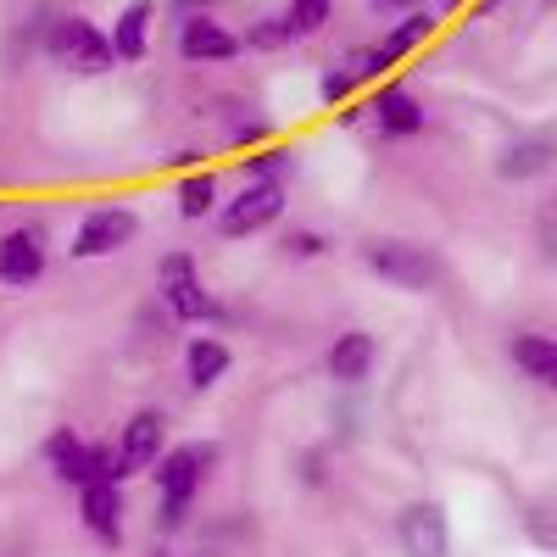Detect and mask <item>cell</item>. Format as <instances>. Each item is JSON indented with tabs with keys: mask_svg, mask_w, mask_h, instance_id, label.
Returning a JSON list of instances; mask_svg holds the SVG:
<instances>
[{
	"mask_svg": "<svg viewBox=\"0 0 557 557\" xmlns=\"http://www.w3.org/2000/svg\"><path fill=\"white\" fill-rule=\"evenodd\" d=\"M368 112H374V128L385 139H412V134H424V123H430L424 101H418L407 84H385L380 96L368 101Z\"/></svg>",
	"mask_w": 557,
	"mask_h": 557,
	"instance_id": "cell-11",
	"label": "cell"
},
{
	"mask_svg": "<svg viewBox=\"0 0 557 557\" xmlns=\"http://www.w3.org/2000/svg\"><path fill=\"white\" fill-rule=\"evenodd\" d=\"M278 246H285V257H290V262H312V257L330 251V240H323L318 228H290V235L278 240Z\"/></svg>",
	"mask_w": 557,
	"mask_h": 557,
	"instance_id": "cell-27",
	"label": "cell"
},
{
	"mask_svg": "<svg viewBox=\"0 0 557 557\" xmlns=\"http://www.w3.org/2000/svg\"><path fill=\"white\" fill-rule=\"evenodd\" d=\"M290 157H296V151H285V146H268V151L246 157V162H240V173H246V184H285Z\"/></svg>",
	"mask_w": 557,
	"mask_h": 557,
	"instance_id": "cell-23",
	"label": "cell"
},
{
	"mask_svg": "<svg viewBox=\"0 0 557 557\" xmlns=\"http://www.w3.org/2000/svg\"><path fill=\"white\" fill-rule=\"evenodd\" d=\"M246 51V39L228 28V23H218L212 12H201V17H184L178 23V57L184 62H235Z\"/></svg>",
	"mask_w": 557,
	"mask_h": 557,
	"instance_id": "cell-10",
	"label": "cell"
},
{
	"mask_svg": "<svg viewBox=\"0 0 557 557\" xmlns=\"http://www.w3.org/2000/svg\"><path fill=\"white\" fill-rule=\"evenodd\" d=\"M134 235H139V212L134 207H96V212H84L67 251H73V262H96V257H117Z\"/></svg>",
	"mask_w": 557,
	"mask_h": 557,
	"instance_id": "cell-5",
	"label": "cell"
},
{
	"mask_svg": "<svg viewBox=\"0 0 557 557\" xmlns=\"http://www.w3.org/2000/svg\"><path fill=\"white\" fill-rule=\"evenodd\" d=\"M162 441H168V418L157 407H139L123 435H117V462H123V480L134 474H151L157 469V457H162Z\"/></svg>",
	"mask_w": 557,
	"mask_h": 557,
	"instance_id": "cell-9",
	"label": "cell"
},
{
	"mask_svg": "<svg viewBox=\"0 0 557 557\" xmlns=\"http://www.w3.org/2000/svg\"><path fill=\"white\" fill-rule=\"evenodd\" d=\"M89 441H78V430H67V424H57L51 435H45V469H51L62 485H73V491H84L89 485Z\"/></svg>",
	"mask_w": 557,
	"mask_h": 557,
	"instance_id": "cell-15",
	"label": "cell"
},
{
	"mask_svg": "<svg viewBox=\"0 0 557 557\" xmlns=\"http://www.w3.org/2000/svg\"><path fill=\"white\" fill-rule=\"evenodd\" d=\"M430 34H435V17H430V12H407L380 45H385V57H391V62H401V57H412Z\"/></svg>",
	"mask_w": 557,
	"mask_h": 557,
	"instance_id": "cell-21",
	"label": "cell"
},
{
	"mask_svg": "<svg viewBox=\"0 0 557 557\" xmlns=\"http://www.w3.org/2000/svg\"><path fill=\"white\" fill-rule=\"evenodd\" d=\"M285 39H290V23H285V17H262V23L246 34V45H251V51H278Z\"/></svg>",
	"mask_w": 557,
	"mask_h": 557,
	"instance_id": "cell-28",
	"label": "cell"
},
{
	"mask_svg": "<svg viewBox=\"0 0 557 557\" xmlns=\"http://www.w3.org/2000/svg\"><path fill=\"white\" fill-rule=\"evenodd\" d=\"M151 557H190V552H168V546H157V552H151Z\"/></svg>",
	"mask_w": 557,
	"mask_h": 557,
	"instance_id": "cell-35",
	"label": "cell"
},
{
	"mask_svg": "<svg viewBox=\"0 0 557 557\" xmlns=\"http://www.w3.org/2000/svg\"><path fill=\"white\" fill-rule=\"evenodd\" d=\"M362 268L380 278L391 290H407V296H424L441 285V257L418 240H368L362 246Z\"/></svg>",
	"mask_w": 557,
	"mask_h": 557,
	"instance_id": "cell-1",
	"label": "cell"
},
{
	"mask_svg": "<svg viewBox=\"0 0 557 557\" xmlns=\"http://www.w3.org/2000/svg\"><path fill=\"white\" fill-rule=\"evenodd\" d=\"M552 212H557V196H552Z\"/></svg>",
	"mask_w": 557,
	"mask_h": 557,
	"instance_id": "cell-36",
	"label": "cell"
},
{
	"mask_svg": "<svg viewBox=\"0 0 557 557\" xmlns=\"http://www.w3.org/2000/svg\"><path fill=\"white\" fill-rule=\"evenodd\" d=\"M218 207H223V184H218V173H212V168L184 173V178H178V218L201 223V218H212Z\"/></svg>",
	"mask_w": 557,
	"mask_h": 557,
	"instance_id": "cell-20",
	"label": "cell"
},
{
	"mask_svg": "<svg viewBox=\"0 0 557 557\" xmlns=\"http://www.w3.org/2000/svg\"><path fill=\"white\" fill-rule=\"evenodd\" d=\"M351 89H357V73L346 67V62H330L318 73V96L330 101V107H341V101H351Z\"/></svg>",
	"mask_w": 557,
	"mask_h": 557,
	"instance_id": "cell-25",
	"label": "cell"
},
{
	"mask_svg": "<svg viewBox=\"0 0 557 557\" xmlns=\"http://www.w3.org/2000/svg\"><path fill=\"white\" fill-rule=\"evenodd\" d=\"M285 218V184H246L235 201L218 207V235L223 240H246V235H262Z\"/></svg>",
	"mask_w": 557,
	"mask_h": 557,
	"instance_id": "cell-4",
	"label": "cell"
},
{
	"mask_svg": "<svg viewBox=\"0 0 557 557\" xmlns=\"http://www.w3.org/2000/svg\"><path fill=\"white\" fill-rule=\"evenodd\" d=\"M151 17H157L151 0H128V7L117 12V23H112V51H117V62H139V57L151 51Z\"/></svg>",
	"mask_w": 557,
	"mask_h": 557,
	"instance_id": "cell-18",
	"label": "cell"
},
{
	"mask_svg": "<svg viewBox=\"0 0 557 557\" xmlns=\"http://www.w3.org/2000/svg\"><path fill=\"white\" fill-rule=\"evenodd\" d=\"M296 469L307 474V485H323V457H318V451H307V457L296 462Z\"/></svg>",
	"mask_w": 557,
	"mask_h": 557,
	"instance_id": "cell-31",
	"label": "cell"
},
{
	"mask_svg": "<svg viewBox=\"0 0 557 557\" xmlns=\"http://www.w3.org/2000/svg\"><path fill=\"white\" fill-rule=\"evenodd\" d=\"M552 162H557V146H552V139H546V134H524V139H507V146L496 151V178L530 184V178H541Z\"/></svg>",
	"mask_w": 557,
	"mask_h": 557,
	"instance_id": "cell-14",
	"label": "cell"
},
{
	"mask_svg": "<svg viewBox=\"0 0 557 557\" xmlns=\"http://www.w3.org/2000/svg\"><path fill=\"white\" fill-rule=\"evenodd\" d=\"M380 7H391V12H418L424 0H380Z\"/></svg>",
	"mask_w": 557,
	"mask_h": 557,
	"instance_id": "cell-33",
	"label": "cell"
},
{
	"mask_svg": "<svg viewBox=\"0 0 557 557\" xmlns=\"http://www.w3.org/2000/svg\"><path fill=\"white\" fill-rule=\"evenodd\" d=\"M396 541H401V557H451V519L446 507L418 496L396 513Z\"/></svg>",
	"mask_w": 557,
	"mask_h": 557,
	"instance_id": "cell-6",
	"label": "cell"
},
{
	"mask_svg": "<svg viewBox=\"0 0 557 557\" xmlns=\"http://www.w3.org/2000/svg\"><path fill=\"white\" fill-rule=\"evenodd\" d=\"M212 7H218V0H173L178 23H184V17H201V12H212Z\"/></svg>",
	"mask_w": 557,
	"mask_h": 557,
	"instance_id": "cell-30",
	"label": "cell"
},
{
	"mask_svg": "<svg viewBox=\"0 0 557 557\" xmlns=\"http://www.w3.org/2000/svg\"><path fill=\"white\" fill-rule=\"evenodd\" d=\"M457 7H469V0H441V12H457Z\"/></svg>",
	"mask_w": 557,
	"mask_h": 557,
	"instance_id": "cell-34",
	"label": "cell"
},
{
	"mask_svg": "<svg viewBox=\"0 0 557 557\" xmlns=\"http://www.w3.org/2000/svg\"><path fill=\"white\" fill-rule=\"evenodd\" d=\"M519 524H524L530 546H541V552H557V496H535V502H524Z\"/></svg>",
	"mask_w": 557,
	"mask_h": 557,
	"instance_id": "cell-22",
	"label": "cell"
},
{
	"mask_svg": "<svg viewBox=\"0 0 557 557\" xmlns=\"http://www.w3.org/2000/svg\"><path fill=\"white\" fill-rule=\"evenodd\" d=\"M341 62H346V67L357 73V84H362V78H380L385 67H396V62L385 57V45H362V51H346Z\"/></svg>",
	"mask_w": 557,
	"mask_h": 557,
	"instance_id": "cell-26",
	"label": "cell"
},
{
	"mask_svg": "<svg viewBox=\"0 0 557 557\" xmlns=\"http://www.w3.org/2000/svg\"><path fill=\"white\" fill-rule=\"evenodd\" d=\"M541 240H546V251H552V262H557V212L541 223Z\"/></svg>",
	"mask_w": 557,
	"mask_h": 557,
	"instance_id": "cell-32",
	"label": "cell"
},
{
	"mask_svg": "<svg viewBox=\"0 0 557 557\" xmlns=\"http://www.w3.org/2000/svg\"><path fill=\"white\" fill-rule=\"evenodd\" d=\"M330 12H335V0H290V12H285V23H290V39H307V34H318L323 23H330Z\"/></svg>",
	"mask_w": 557,
	"mask_h": 557,
	"instance_id": "cell-24",
	"label": "cell"
},
{
	"mask_svg": "<svg viewBox=\"0 0 557 557\" xmlns=\"http://www.w3.org/2000/svg\"><path fill=\"white\" fill-rule=\"evenodd\" d=\"M228 368H235V351H228L223 335H196L190 346H184V380H190V391L223 385Z\"/></svg>",
	"mask_w": 557,
	"mask_h": 557,
	"instance_id": "cell-16",
	"label": "cell"
},
{
	"mask_svg": "<svg viewBox=\"0 0 557 557\" xmlns=\"http://www.w3.org/2000/svg\"><path fill=\"white\" fill-rule=\"evenodd\" d=\"M78 519L101 546H123V485H84Z\"/></svg>",
	"mask_w": 557,
	"mask_h": 557,
	"instance_id": "cell-13",
	"label": "cell"
},
{
	"mask_svg": "<svg viewBox=\"0 0 557 557\" xmlns=\"http://www.w3.org/2000/svg\"><path fill=\"white\" fill-rule=\"evenodd\" d=\"M45 51H51L57 67L84 73V78H101V73H112V62H117L112 34H101L89 17H57V23H51V39H45Z\"/></svg>",
	"mask_w": 557,
	"mask_h": 557,
	"instance_id": "cell-2",
	"label": "cell"
},
{
	"mask_svg": "<svg viewBox=\"0 0 557 557\" xmlns=\"http://www.w3.org/2000/svg\"><path fill=\"white\" fill-rule=\"evenodd\" d=\"M374 362H380V341L368 335V330H346V335H335V341H330V357H323L330 380L346 385V391L374 374Z\"/></svg>",
	"mask_w": 557,
	"mask_h": 557,
	"instance_id": "cell-12",
	"label": "cell"
},
{
	"mask_svg": "<svg viewBox=\"0 0 557 557\" xmlns=\"http://www.w3.org/2000/svg\"><path fill=\"white\" fill-rule=\"evenodd\" d=\"M218 117H223V139H228V146H262V139H268V117L251 101H240V96H218Z\"/></svg>",
	"mask_w": 557,
	"mask_h": 557,
	"instance_id": "cell-19",
	"label": "cell"
},
{
	"mask_svg": "<svg viewBox=\"0 0 557 557\" xmlns=\"http://www.w3.org/2000/svg\"><path fill=\"white\" fill-rule=\"evenodd\" d=\"M184 524H190V502L162 496V507H157V530H162V535H178Z\"/></svg>",
	"mask_w": 557,
	"mask_h": 557,
	"instance_id": "cell-29",
	"label": "cell"
},
{
	"mask_svg": "<svg viewBox=\"0 0 557 557\" xmlns=\"http://www.w3.org/2000/svg\"><path fill=\"white\" fill-rule=\"evenodd\" d=\"M39 278H45V228L39 223L0 228V285L7 290H34Z\"/></svg>",
	"mask_w": 557,
	"mask_h": 557,
	"instance_id": "cell-8",
	"label": "cell"
},
{
	"mask_svg": "<svg viewBox=\"0 0 557 557\" xmlns=\"http://www.w3.org/2000/svg\"><path fill=\"white\" fill-rule=\"evenodd\" d=\"M507 357H513V368L541 385V391H557V341L552 335H535V330H519L513 341H507Z\"/></svg>",
	"mask_w": 557,
	"mask_h": 557,
	"instance_id": "cell-17",
	"label": "cell"
},
{
	"mask_svg": "<svg viewBox=\"0 0 557 557\" xmlns=\"http://www.w3.org/2000/svg\"><path fill=\"white\" fill-rule=\"evenodd\" d=\"M157 278H162V301H168L173 318H184V323H218V301H212V290L201 285L190 251H168V257L157 262Z\"/></svg>",
	"mask_w": 557,
	"mask_h": 557,
	"instance_id": "cell-3",
	"label": "cell"
},
{
	"mask_svg": "<svg viewBox=\"0 0 557 557\" xmlns=\"http://www.w3.org/2000/svg\"><path fill=\"white\" fill-rule=\"evenodd\" d=\"M212 469H218V446H212V441H184V446H173V451L157 457L151 480H157L162 496L196 502V491H201V480H207Z\"/></svg>",
	"mask_w": 557,
	"mask_h": 557,
	"instance_id": "cell-7",
	"label": "cell"
}]
</instances>
